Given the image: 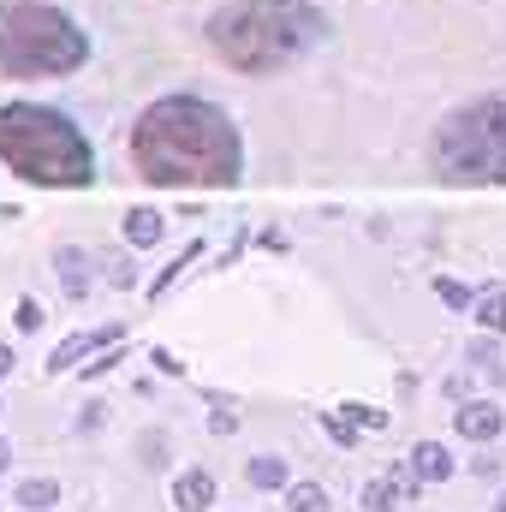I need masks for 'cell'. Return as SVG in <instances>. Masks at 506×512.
I'll return each mask as SVG.
<instances>
[{"label":"cell","mask_w":506,"mask_h":512,"mask_svg":"<svg viewBox=\"0 0 506 512\" xmlns=\"http://www.w3.org/2000/svg\"><path fill=\"white\" fill-rule=\"evenodd\" d=\"M131 167L161 191H227L245 173V143L215 102L155 96L131 126Z\"/></svg>","instance_id":"6da1fadb"},{"label":"cell","mask_w":506,"mask_h":512,"mask_svg":"<svg viewBox=\"0 0 506 512\" xmlns=\"http://www.w3.org/2000/svg\"><path fill=\"white\" fill-rule=\"evenodd\" d=\"M322 36L328 18L310 0H233L209 18V48L245 78L298 66L310 48H322Z\"/></svg>","instance_id":"7a4b0ae2"},{"label":"cell","mask_w":506,"mask_h":512,"mask_svg":"<svg viewBox=\"0 0 506 512\" xmlns=\"http://www.w3.org/2000/svg\"><path fill=\"white\" fill-rule=\"evenodd\" d=\"M0 161L48 191H84L96 179V149L60 108L0 102Z\"/></svg>","instance_id":"3957f363"},{"label":"cell","mask_w":506,"mask_h":512,"mask_svg":"<svg viewBox=\"0 0 506 512\" xmlns=\"http://www.w3.org/2000/svg\"><path fill=\"white\" fill-rule=\"evenodd\" d=\"M90 60V36L48 0L0 6V72L6 78H66Z\"/></svg>","instance_id":"277c9868"},{"label":"cell","mask_w":506,"mask_h":512,"mask_svg":"<svg viewBox=\"0 0 506 512\" xmlns=\"http://www.w3.org/2000/svg\"><path fill=\"white\" fill-rule=\"evenodd\" d=\"M429 167L447 185H506V96L447 114L429 143Z\"/></svg>","instance_id":"5b68a950"},{"label":"cell","mask_w":506,"mask_h":512,"mask_svg":"<svg viewBox=\"0 0 506 512\" xmlns=\"http://www.w3.org/2000/svg\"><path fill=\"white\" fill-rule=\"evenodd\" d=\"M120 322L114 328H96V334H72V340H60L54 346V358H48V370L54 376H66V370H78V358H96V352H108V346H120Z\"/></svg>","instance_id":"8992f818"},{"label":"cell","mask_w":506,"mask_h":512,"mask_svg":"<svg viewBox=\"0 0 506 512\" xmlns=\"http://www.w3.org/2000/svg\"><path fill=\"white\" fill-rule=\"evenodd\" d=\"M453 429H459L465 441H495V435L506 429V411L495 405V399H471V405L453 411Z\"/></svg>","instance_id":"52a82bcc"},{"label":"cell","mask_w":506,"mask_h":512,"mask_svg":"<svg viewBox=\"0 0 506 512\" xmlns=\"http://www.w3.org/2000/svg\"><path fill=\"white\" fill-rule=\"evenodd\" d=\"M54 268H60V292L78 304L84 292H90V256L78 251V245H60V256H54Z\"/></svg>","instance_id":"ba28073f"},{"label":"cell","mask_w":506,"mask_h":512,"mask_svg":"<svg viewBox=\"0 0 506 512\" xmlns=\"http://www.w3.org/2000/svg\"><path fill=\"white\" fill-rule=\"evenodd\" d=\"M405 459L417 465V477H423V483H447V477H453V453H447L441 441H417Z\"/></svg>","instance_id":"9c48e42d"},{"label":"cell","mask_w":506,"mask_h":512,"mask_svg":"<svg viewBox=\"0 0 506 512\" xmlns=\"http://www.w3.org/2000/svg\"><path fill=\"white\" fill-rule=\"evenodd\" d=\"M209 501H215V477H209V471H185V477L173 483V507L179 512H203Z\"/></svg>","instance_id":"30bf717a"},{"label":"cell","mask_w":506,"mask_h":512,"mask_svg":"<svg viewBox=\"0 0 506 512\" xmlns=\"http://www.w3.org/2000/svg\"><path fill=\"white\" fill-rule=\"evenodd\" d=\"M126 245H131V251L161 245V215H155V209H131V215H126Z\"/></svg>","instance_id":"8fae6325"},{"label":"cell","mask_w":506,"mask_h":512,"mask_svg":"<svg viewBox=\"0 0 506 512\" xmlns=\"http://www.w3.org/2000/svg\"><path fill=\"white\" fill-rule=\"evenodd\" d=\"M245 477H251L256 489H286V459H274V453H256L251 465H245Z\"/></svg>","instance_id":"7c38bea8"},{"label":"cell","mask_w":506,"mask_h":512,"mask_svg":"<svg viewBox=\"0 0 506 512\" xmlns=\"http://www.w3.org/2000/svg\"><path fill=\"white\" fill-rule=\"evenodd\" d=\"M54 501H60V483H54V477H30V483H18V507L42 512V507H54Z\"/></svg>","instance_id":"4fadbf2b"},{"label":"cell","mask_w":506,"mask_h":512,"mask_svg":"<svg viewBox=\"0 0 506 512\" xmlns=\"http://www.w3.org/2000/svg\"><path fill=\"white\" fill-rule=\"evenodd\" d=\"M435 298H441L447 310H477V298H483V292H471L465 280H453V274H441V280H435Z\"/></svg>","instance_id":"5bb4252c"},{"label":"cell","mask_w":506,"mask_h":512,"mask_svg":"<svg viewBox=\"0 0 506 512\" xmlns=\"http://www.w3.org/2000/svg\"><path fill=\"white\" fill-rule=\"evenodd\" d=\"M286 512H328V489L322 483H292L286 489Z\"/></svg>","instance_id":"9a60e30c"},{"label":"cell","mask_w":506,"mask_h":512,"mask_svg":"<svg viewBox=\"0 0 506 512\" xmlns=\"http://www.w3.org/2000/svg\"><path fill=\"white\" fill-rule=\"evenodd\" d=\"M477 322H483V334H506V292H483L477 298Z\"/></svg>","instance_id":"2e32d148"},{"label":"cell","mask_w":506,"mask_h":512,"mask_svg":"<svg viewBox=\"0 0 506 512\" xmlns=\"http://www.w3.org/2000/svg\"><path fill=\"white\" fill-rule=\"evenodd\" d=\"M197 256H203V245H185V251H179L173 262H167V268H161V274H155V286H149V298H167V286H173V280H179V274H185V268H191Z\"/></svg>","instance_id":"e0dca14e"},{"label":"cell","mask_w":506,"mask_h":512,"mask_svg":"<svg viewBox=\"0 0 506 512\" xmlns=\"http://www.w3.org/2000/svg\"><path fill=\"white\" fill-rule=\"evenodd\" d=\"M393 501H399V483H393V477L364 483V512H393Z\"/></svg>","instance_id":"ac0fdd59"},{"label":"cell","mask_w":506,"mask_h":512,"mask_svg":"<svg viewBox=\"0 0 506 512\" xmlns=\"http://www.w3.org/2000/svg\"><path fill=\"white\" fill-rule=\"evenodd\" d=\"M322 435L340 441V447H352V441H358V423H352L346 411H322Z\"/></svg>","instance_id":"d6986e66"},{"label":"cell","mask_w":506,"mask_h":512,"mask_svg":"<svg viewBox=\"0 0 506 512\" xmlns=\"http://www.w3.org/2000/svg\"><path fill=\"white\" fill-rule=\"evenodd\" d=\"M42 322H48V310H42L36 298H18V310H12V328H18V334H36Z\"/></svg>","instance_id":"ffe728a7"},{"label":"cell","mask_w":506,"mask_h":512,"mask_svg":"<svg viewBox=\"0 0 506 512\" xmlns=\"http://www.w3.org/2000/svg\"><path fill=\"white\" fill-rule=\"evenodd\" d=\"M340 411H346L358 429H387V411H376V405H358V399H352V405H340Z\"/></svg>","instance_id":"44dd1931"},{"label":"cell","mask_w":506,"mask_h":512,"mask_svg":"<svg viewBox=\"0 0 506 512\" xmlns=\"http://www.w3.org/2000/svg\"><path fill=\"white\" fill-rule=\"evenodd\" d=\"M387 477L399 483V495H417V489H423V477H417V465H411V459H399V465H393Z\"/></svg>","instance_id":"7402d4cb"},{"label":"cell","mask_w":506,"mask_h":512,"mask_svg":"<svg viewBox=\"0 0 506 512\" xmlns=\"http://www.w3.org/2000/svg\"><path fill=\"white\" fill-rule=\"evenodd\" d=\"M209 429H215V435H233V429H239V417H233V411H215V417H209Z\"/></svg>","instance_id":"603a6c76"},{"label":"cell","mask_w":506,"mask_h":512,"mask_svg":"<svg viewBox=\"0 0 506 512\" xmlns=\"http://www.w3.org/2000/svg\"><path fill=\"white\" fill-rule=\"evenodd\" d=\"M12 376V346H0V382Z\"/></svg>","instance_id":"cb8c5ba5"},{"label":"cell","mask_w":506,"mask_h":512,"mask_svg":"<svg viewBox=\"0 0 506 512\" xmlns=\"http://www.w3.org/2000/svg\"><path fill=\"white\" fill-rule=\"evenodd\" d=\"M6 465H12V441H0V471H6Z\"/></svg>","instance_id":"d4e9b609"},{"label":"cell","mask_w":506,"mask_h":512,"mask_svg":"<svg viewBox=\"0 0 506 512\" xmlns=\"http://www.w3.org/2000/svg\"><path fill=\"white\" fill-rule=\"evenodd\" d=\"M495 512H506V495H501V501H495Z\"/></svg>","instance_id":"484cf974"},{"label":"cell","mask_w":506,"mask_h":512,"mask_svg":"<svg viewBox=\"0 0 506 512\" xmlns=\"http://www.w3.org/2000/svg\"><path fill=\"white\" fill-rule=\"evenodd\" d=\"M0 411H6V405H0Z\"/></svg>","instance_id":"4316f807"}]
</instances>
